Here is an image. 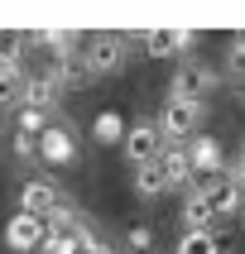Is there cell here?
<instances>
[{"label":"cell","mask_w":245,"mask_h":254,"mask_svg":"<svg viewBox=\"0 0 245 254\" xmlns=\"http://www.w3.org/2000/svg\"><path fill=\"white\" fill-rule=\"evenodd\" d=\"M19 96H24V72H10V67H0V111L19 106Z\"/></svg>","instance_id":"e0dca14e"},{"label":"cell","mask_w":245,"mask_h":254,"mask_svg":"<svg viewBox=\"0 0 245 254\" xmlns=\"http://www.w3.org/2000/svg\"><path fill=\"white\" fill-rule=\"evenodd\" d=\"M183 226L216 235V211H212V201L202 197V192H187V197H183Z\"/></svg>","instance_id":"7c38bea8"},{"label":"cell","mask_w":245,"mask_h":254,"mask_svg":"<svg viewBox=\"0 0 245 254\" xmlns=\"http://www.w3.org/2000/svg\"><path fill=\"white\" fill-rule=\"evenodd\" d=\"M241 221H245V211H241Z\"/></svg>","instance_id":"d4e9b609"},{"label":"cell","mask_w":245,"mask_h":254,"mask_svg":"<svg viewBox=\"0 0 245 254\" xmlns=\"http://www.w3.org/2000/svg\"><path fill=\"white\" fill-rule=\"evenodd\" d=\"M43 240H48V226H43L39 216L14 211L10 221H5V250H14V254H29V250H39Z\"/></svg>","instance_id":"52a82bcc"},{"label":"cell","mask_w":245,"mask_h":254,"mask_svg":"<svg viewBox=\"0 0 245 254\" xmlns=\"http://www.w3.org/2000/svg\"><path fill=\"white\" fill-rule=\"evenodd\" d=\"M226 77L231 82H245V34H236L226 43Z\"/></svg>","instance_id":"ac0fdd59"},{"label":"cell","mask_w":245,"mask_h":254,"mask_svg":"<svg viewBox=\"0 0 245 254\" xmlns=\"http://www.w3.org/2000/svg\"><path fill=\"white\" fill-rule=\"evenodd\" d=\"M125 154L135 158V168L140 163H154L159 154H163V134H159V125L154 120H135V125H125Z\"/></svg>","instance_id":"8992f818"},{"label":"cell","mask_w":245,"mask_h":254,"mask_svg":"<svg viewBox=\"0 0 245 254\" xmlns=\"http://www.w3.org/2000/svg\"><path fill=\"white\" fill-rule=\"evenodd\" d=\"M63 201H68V192H63L58 183H48V178H29V183L19 187V211H24V216H39V221H48Z\"/></svg>","instance_id":"5b68a950"},{"label":"cell","mask_w":245,"mask_h":254,"mask_svg":"<svg viewBox=\"0 0 245 254\" xmlns=\"http://www.w3.org/2000/svg\"><path fill=\"white\" fill-rule=\"evenodd\" d=\"M24 48H29V39L19 29H0V67L24 72Z\"/></svg>","instance_id":"9a60e30c"},{"label":"cell","mask_w":245,"mask_h":254,"mask_svg":"<svg viewBox=\"0 0 245 254\" xmlns=\"http://www.w3.org/2000/svg\"><path fill=\"white\" fill-rule=\"evenodd\" d=\"M77 254H115V245H106L101 235H91V240H82V245H77Z\"/></svg>","instance_id":"44dd1931"},{"label":"cell","mask_w":245,"mask_h":254,"mask_svg":"<svg viewBox=\"0 0 245 254\" xmlns=\"http://www.w3.org/2000/svg\"><path fill=\"white\" fill-rule=\"evenodd\" d=\"M149 245H154V230H149V226H130L125 230V250L130 254H144Z\"/></svg>","instance_id":"ffe728a7"},{"label":"cell","mask_w":245,"mask_h":254,"mask_svg":"<svg viewBox=\"0 0 245 254\" xmlns=\"http://www.w3.org/2000/svg\"><path fill=\"white\" fill-rule=\"evenodd\" d=\"M43 254H77V245H72V240H58V235H48V240H43Z\"/></svg>","instance_id":"7402d4cb"},{"label":"cell","mask_w":245,"mask_h":254,"mask_svg":"<svg viewBox=\"0 0 245 254\" xmlns=\"http://www.w3.org/2000/svg\"><path fill=\"white\" fill-rule=\"evenodd\" d=\"M34 163H48V168L77 163V129L68 120H48V129L34 139Z\"/></svg>","instance_id":"3957f363"},{"label":"cell","mask_w":245,"mask_h":254,"mask_svg":"<svg viewBox=\"0 0 245 254\" xmlns=\"http://www.w3.org/2000/svg\"><path fill=\"white\" fill-rule=\"evenodd\" d=\"M125 34H111V29H101V34H86L82 39V63L91 77H106V72H120L125 67Z\"/></svg>","instance_id":"7a4b0ae2"},{"label":"cell","mask_w":245,"mask_h":254,"mask_svg":"<svg viewBox=\"0 0 245 254\" xmlns=\"http://www.w3.org/2000/svg\"><path fill=\"white\" fill-rule=\"evenodd\" d=\"M159 163H163V173H168V183L178 187V183H192V158H187V144H173V149H163L159 154Z\"/></svg>","instance_id":"5bb4252c"},{"label":"cell","mask_w":245,"mask_h":254,"mask_svg":"<svg viewBox=\"0 0 245 254\" xmlns=\"http://www.w3.org/2000/svg\"><path fill=\"white\" fill-rule=\"evenodd\" d=\"M216 86H221L216 67H207L202 58H187V63H178V72L168 77V96L173 101H192V106H207Z\"/></svg>","instance_id":"6da1fadb"},{"label":"cell","mask_w":245,"mask_h":254,"mask_svg":"<svg viewBox=\"0 0 245 254\" xmlns=\"http://www.w3.org/2000/svg\"><path fill=\"white\" fill-rule=\"evenodd\" d=\"M226 178H231V183H241V187H245V144H241V154L231 158V173H226Z\"/></svg>","instance_id":"603a6c76"},{"label":"cell","mask_w":245,"mask_h":254,"mask_svg":"<svg viewBox=\"0 0 245 254\" xmlns=\"http://www.w3.org/2000/svg\"><path fill=\"white\" fill-rule=\"evenodd\" d=\"M178 254H216V235H207V230H187L183 240H178Z\"/></svg>","instance_id":"d6986e66"},{"label":"cell","mask_w":245,"mask_h":254,"mask_svg":"<svg viewBox=\"0 0 245 254\" xmlns=\"http://www.w3.org/2000/svg\"><path fill=\"white\" fill-rule=\"evenodd\" d=\"M43 226H48V235H58V240H72V245H82V240H91V235H96V230H91V221H86V211H77L72 201H63V206H58V211L48 216Z\"/></svg>","instance_id":"ba28073f"},{"label":"cell","mask_w":245,"mask_h":254,"mask_svg":"<svg viewBox=\"0 0 245 254\" xmlns=\"http://www.w3.org/2000/svg\"><path fill=\"white\" fill-rule=\"evenodd\" d=\"M24 111H43V115H53V106H58V86L48 82V72H34L29 77L24 72Z\"/></svg>","instance_id":"8fae6325"},{"label":"cell","mask_w":245,"mask_h":254,"mask_svg":"<svg viewBox=\"0 0 245 254\" xmlns=\"http://www.w3.org/2000/svg\"><path fill=\"white\" fill-rule=\"evenodd\" d=\"M91 134H96V144H120V139H125V120H120V111H101L96 120H91Z\"/></svg>","instance_id":"2e32d148"},{"label":"cell","mask_w":245,"mask_h":254,"mask_svg":"<svg viewBox=\"0 0 245 254\" xmlns=\"http://www.w3.org/2000/svg\"><path fill=\"white\" fill-rule=\"evenodd\" d=\"M202 197L212 201V211H216V221H221V216H241V211H245V187H241V183H231L226 173H221V178H216V183L207 187V192H202Z\"/></svg>","instance_id":"9c48e42d"},{"label":"cell","mask_w":245,"mask_h":254,"mask_svg":"<svg viewBox=\"0 0 245 254\" xmlns=\"http://www.w3.org/2000/svg\"><path fill=\"white\" fill-rule=\"evenodd\" d=\"M144 48H149V58H173V53H183V48H192V29H144L140 34Z\"/></svg>","instance_id":"30bf717a"},{"label":"cell","mask_w":245,"mask_h":254,"mask_svg":"<svg viewBox=\"0 0 245 254\" xmlns=\"http://www.w3.org/2000/svg\"><path fill=\"white\" fill-rule=\"evenodd\" d=\"M29 254H43V245H39V250H29Z\"/></svg>","instance_id":"cb8c5ba5"},{"label":"cell","mask_w":245,"mask_h":254,"mask_svg":"<svg viewBox=\"0 0 245 254\" xmlns=\"http://www.w3.org/2000/svg\"><path fill=\"white\" fill-rule=\"evenodd\" d=\"M168 173H163V163H159V158H154V163H140V168H135V192H140V197H149V201H154V197H163V192H168Z\"/></svg>","instance_id":"4fadbf2b"},{"label":"cell","mask_w":245,"mask_h":254,"mask_svg":"<svg viewBox=\"0 0 245 254\" xmlns=\"http://www.w3.org/2000/svg\"><path fill=\"white\" fill-rule=\"evenodd\" d=\"M207 120V106H192V101H163V111L154 115V125H159V134L163 139H178V144H187L192 134H197V125Z\"/></svg>","instance_id":"277c9868"}]
</instances>
